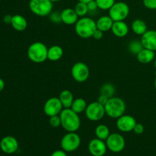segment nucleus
Instances as JSON below:
<instances>
[{
	"instance_id": "obj_24",
	"label": "nucleus",
	"mask_w": 156,
	"mask_h": 156,
	"mask_svg": "<svg viewBox=\"0 0 156 156\" xmlns=\"http://www.w3.org/2000/svg\"><path fill=\"white\" fill-rule=\"evenodd\" d=\"M94 134L97 138L106 141V140L111 134V132H110L109 127L107 125L99 124L96 126L95 129H94Z\"/></svg>"
},
{
	"instance_id": "obj_42",
	"label": "nucleus",
	"mask_w": 156,
	"mask_h": 156,
	"mask_svg": "<svg viewBox=\"0 0 156 156\" xmlns=\"http://www.w3.org/2000/svg\"><path fill=\"white\" fill-rule=\"evenodd\" d=\"M52 2H59V1H61V0H51Z\"/></svg>"
},
{
	"instance_id": "obj_14",
	"label": "nucleus",
	"mask_w": 156,
	"mask_h": 156,
	"mask_svg": "<svg viewBox=\"0 0 156 156\" xmlns=\"http://www.w3.org/2000/svg\"><path fill=\"white\" fill-rule=\"evenodd\" d=\"M88 151L93 156H104L107 152L106 142L95 138L91 140L88 143Z\"/></svg>"
},
{
	"instance_id": "obj_36",
	"label": "nucleus",
	"mask_w": 156,
	"mask_h": 156,
	"mask_svg": "<svg viewBox=\"0 0 156 156\" xmlns=\"http://www.w3.org/2000/svg\"><path fill=\"white\" fill-rule=\"evenodd\" d=\"M108 99H109V98H108L107 96L103 95V94H100V96L98 97V101L99 103L101 104V105H103L104 106H105V104L108 102Z\"/></svg>"
},
{
	"instance_id": "obj_7",
	"label": "nucleus",
	"mask_w": 156,
	"mask_h": 156,
	"mask_svg": "<svg viewBox=\"0 0 156 156\" xmlns=\"http://www.w3.org/2000/svg\"><path fill=\"white\" fill-rule=\"evenodd\" d=\"M60 145L62 149L65 152H74L80 146L81 137L76 132H68L61 140Z\"/></svg>"
},
{
	"instance_id": "obj_32",
	"label": "nucleus",
	"mask_w": 156,
	"mask_h": 156,
	"mask_svg": "<svg viewBox=\"0 0 156 156\" xmlns=\"http://www.w3.org/2000/svg\"><path fill=\"white\" fill-rule=\"evenodd\" d=\"M143 3L146 8L151 10L156 9V0H143Z\"/></svg>"
},
{
	"instance_id": "obj_39",
	"label": "nucleus",
	"mask_w": 156,
	"mask_h": 156,
	"mask_svg": "<svg viewBox=\"0 0 156 156\" xmlns=\"http://www.w3.org/2000/svg\"><path fill=\"white\" fill-rule=\"evenodd\" d=\"M5 88V82L3 79H0V92L2 91Z\"/></svg>"
},
{
	"instance_id": "obj_30",
	"label": "nucleus",
	"mask_w": 156,
	"mask_h": 156,
	"mask_svg": "<svg viewBox=\"0 0 156 156\" xmlns=\"http://www.w3.org/2000/svg\"><path fill=\"white\" fill-rule=\"evenodd\" d=\"M49 18H50V21L53 24H60L62 22V18H61V12H52L49 15Z\"/></svg>"
},
{
	"instance_id": "obj_19",
	"label": "nucleus",
	"mask_w": 156,
	"mask_h": 156,
	"mask_svg": "<svg viewBox=\"0 0 156 156\" xmlns=\"http://www.w3.org/2000/svg\"><path fill=\"white\" fill-rule=\"evenodd\" d=\"M155 53L153 50L143 48L138 54L136 55V59L140 63L148 64L155 59Z\"/></svg>"
},
{
	"instance_id": "obj_22",
	"label": "nucleus",
	"mask_w": 156,
	"mask_h": 156,
	"mask_svg": "<svg viewBox=\"0 0 156 156\" xmlns=\"http://www.w3.org/2000/svg\"><path fill=\"white\" fill-rule=\"evenodd\" d=\"M59 99L62 103L63 108H70L72 106L73 101H74V96L73 92L70 90L65 89L62 90L59 95Z\"/></svg>"
},
{
	"instance_id": "obj_3",
	"label": "nucleus",
	"mask_w": 156,
	"mask_h": 156,
	"mask_svg": "<svg viewBox=\"0 0 156 156\" xmlns=\"http://www.w3.org/2000/svg\"><path fill=\"white\" fill-rule=\"evenodd\" d=\"M105 114L113 119H117L123 115L126 111V104L124 101L118 97L110 98L105 105Z\"/></svg>"
},
{
	"instance_id": "obj_17",
	"label": "nucleus",
	"mask_w": 156,
	"mask_h": 156,
	"mask_svg": "<svg viewBox=\"0 0 156 156\" xmlns=\"http://www.w3.org/2000/svg\"><path fill=\"white\" fill-rule=\"evenodd\" d=\"M113 34L117 37H125L129 31L128 24L124 21H114L112 28H111Z\"/></svg>"
},
{
	"instance_id": "obj_23",
	"label": "nucleus",
	"mask_w": 156,
	"mask_h": 156,
	"mask_svg": "<svg viewBox=\"0 0 156 156\" xmlns=\"http://www.w3.org/2000/svg\"><path fill=\"white\" fill-rule=\"evenodd\" d=\"M131 29L134 34L142 36L147 31V25L143 20L136 19L131 24Z\"/></svg>"
},
{
	"instance_id": "obj_38",
	"label": "nucleus",
	"mask_w": 156,
	"mask_h": 156,
	"mask_svg": "<svg viewBox=\"0 0 156 156\" xmlns=\"http://www.w3.org/2000/svg\"><path fill=\"white\" fill-rule=\"evenodd\" d=\"M12 16L13 15H6L3 17V21H4L5 24H11L12 20Z\"/></svg>"
},
{
	"instance_id": "obj_11",
	"label": "nucleus",
	"mask_w": 156,
	"mask_h": 156,
	"mask_svg": "<svg viewBox=\"0 0 156 156\" xmlns=\"http://www.w3.org/2000/svg\"><path fill=\"white\" fill-rule=\"evenodd\" d=\"M63 110V106L59 98L52 97L46 101L44 105V112L47 117L59 115Z\"/></svg>"
},
{
	"instance_id": "obj_18",
	"label": "nucleus",
	"mask_w": 156,
	"mask_h": 156,
	"mask_svg": "<svg viewBox=\"0 0 156 156\" xmlns=\"http://www.w3.org/2000/svg\"><path fill=\"white\" fill-rule=\"evenodd\" d=\"M113 24H114V21L109 15H103L100 17L96 21L97 29L101 30L104 33L111 30Z\"/></svg>"
},
{
	"instance_id": "obj_1",
	"label": "nucleus",
	"mask_w": 156,
	"mask_h": 156,
	"mask_svg": "<svg viewBox=\"0 0 156 156\" xmlns=\"http://www.w3.org/2000/svg\"><path fill=\"white\" fill-rule=\"evenodd\" d=\"M61 126L67 132H76L81 126V119L71 108H63L59 114Z\"/></svg>"
},
{
	"instance_id": "obj_29",
	"label": "nucleus",
	"mask_w": 156,
	"mask_h": 156,
	"mask_svg": "<svg viewBox=\"0 0 156 156\" xmlns=\"http://www.w3.org/2000/svg\"><path fill=\"white\" fill-rule=\"evenodd\" d=\"M95 2L98 9L103 11L109 10L116 2L115 0H95Z\"/></svg>"
},
{
	"instance_id": "obj_25",
	"label": "nucleus",
	"mask_w": 156,
	"mask_h": 156,
	"mask_svg": "<svg viewBox=\"0 0 156 156\" xmlns=\"http://www.w3.org/2000/svg\"><path fill=\"white\" fill-rule=\"evenodd\" d=\"M87 106H88V105H87V102L85 99L82 98H78L74 99L70 108L73 111L79 114L82 112H85Z\"/></svg>"
},
{
	"instance_id": "obj_4",
	"label": "nucleus",
	"mask_w": 156,
	"mask_h": 156,
	"mask_svg": "<svg viewBox=\"0 0 156 156\" xmlns=\"http://www.w3.org/2000/svg\"><path fill=\"white\" fill-rule=\"evenodd\" d=\"M48 48L42 42L37 41L30 44L27 48L28 59L34 63H42L47 59Z\"/></svg>"
},
{
	"instance_id": "obj_40",
	"label": "nucleus",
	"mask_w": 156,
	"mask_h": 156,
	"mask_svg": "<svg viewBox=\"0 0 156 156\" xmlns=\"http://www.w3.org/2000/svg\"><path fill=\"white\" fill-rule=\"evenodd\" d=\"M79 2H85V3H88L89 2L93 1V0H78Z\"/></svg>"
},
{
	"instance_id": "obj_26",
	"label": "nucleus",
	"mask_w": 156,
	"mask_h": 156,
	"mask_svg": "<svg viewBox=\"0 0 156 156\" xmlns=\"http://www.w3.org/2000/svg\"><path fill=\"white\" fill-rule=\"evenodd\" d=\"M144 48L142 44L141 41L140 40H133L131 41L128 44V50L133 54H135L136 56Z\"/></svg>"
},
{
	"instance_id": "obj_35",
	"label": "nucleus",
	"mask_w": 156,
	"mask_h": 156,
	"mask_svg": "<svg viewBox=\"0 0 156 156\" xmlns=\"http://www.w3.org/2000/svg\"><path fill=\"white\" fill-rule=\"evenodd\" d=\"M104 36V32L101 30H98V29H96L95 31L93 34L92 37L95 40H101Z\"/></svg>"
},
{
	"instance_id": "obj_13",
	"label": "nucleus",
	"mask_w": 156,
	"mask_h": 156,
	"mask_svg": "<svg viewBox=\"0 0 156 156\" xmlns=\"http://www.w3.org/2000/svg\"><path fill=\"white\" fill-rule=\"evenodd\" d=\"M0 149L5 154H14L18 149V140L12 136L3 137L0 141Z\"/></svg>"
},
{
	"instance_id": "obj_16",
	"label": "nucleus",
	"mask_w": 156,
	"mask_h": 156,
	"mask_svg": "<svg viewBox=\"0 0 156 156\" xmlns=\"http://www.w3.org/2000/svg\"><path fill=\"white\" fill-rule=\"evenodd\" d=\"M61 18L62 23L66 25H73L76 24L79 17L78 16L74 9L72 8H66L61 12Z\"/></svg>"
},
{
	"instance_id": "obj_20",
	"label": "nucleus",
	"mask_w": 156,
	"mask_h": 156,
	"mask_svg": "<svg viewBox=\"0 0 156 156\" xmlns=\"http://www.w3.org/2000/svg\"><path fill=\"white\" fill-rule=\"evenodd\" d=\"M11 25L17 31H24L27 27V21L22 15H15L12 16Z\"/></svg>"
},
{
	"instance_id": "obj_31",
	"label": "nucleus",
	"mask_w": 156,
	"mask_h": 156,
	"mask_svg": "<svg viewBox=\"0 0 156 156\" xmlns=\"http://www.w3.org/2000/svg\"><path fill=\"white\" fill-rule=\"evenodd\" d=\"M49 123L53 128H58L61 126V120L59 115H55L50 117Z\"/></svg>"
},
{
	"instance_id": "obj_6",
	"label": "nucleus",
	"mask_w": 156,
	"mask_h": 156,
	"mask_svg": "<svg viewBox=\"0 0 156 156\" xmlns=\"http://www.w3.org/2000/svg\"><path fill=\"white\" fill-rule=\"evenodd\" d=\"M129 7L124 2H116L108 10L109 16L114 21H124L129 15Z\"/></svg>"
},
{
	"instance_id": "obj_12",
	"label": "nucleus",
	"mask_w": 156,
	"mask_h": 156,
	"mask_svg": "<svg viewBox=\"0 0 156 156\" xmlns=\"http://www.w3.org/2000/svg\"><path fill=\"white\" fill-rule=\"evenodd\" d=\"M136 124V120L133 116L129 114H123L117 119L116 125L120 132L129 133L133 130Z\"/></svg>"
},
{
	"instance_id": "obj_28",
	"label": "nucleus",
	"mask_w": 156,
	"mask_h": 156,
	"mask_svg": "<svg viewBox=\"0 0 156 156\" xmlns=\"http://www.w3.org/2000/svg\"><path fill=\"white\" fill-rule=\"evenodd\" d=\"M74 9L79 18L86 16L87 14L88 13V5H87V3L82 2H78V3L75 6Z\"/></svg>"
},
{
	"instance_id": "obj_41",
	"label": "nucleus",
	"mask_w": 156,
	"mask_h": 156,
	"mask_svg": "<svg viewBox=\"0 0 156 156\" xmlns=\"http://www.w3.org/2000/svg\"><path fill=\"white\" fill-rule=\"evenodd\" d=\"M154 86H155V88L156 89V76L155 79V82H154Z\"/></svg>"
},
{
	"instance_id": "obj_5",
	"label": "nucleus",
	"mask_w": 156,
	"mask_h": 156,
	"mask_svg": "<svg viewBox=\"0 0 156 156\" xmlns=\"http://www.w3.org/2000/svg\"><path fill=\"white\" fill-rule=\"evenodd\" d=\"M53 3L51 0H30L28 6L30 12L37 16L47 17L53 12Z\"/></svg>"
},
{
	"instance_id": "obj_10",
	"label": "nucleus",
	"mask_w": 156,
	"mask_h": 156,
	"mask_svg": "<svg viewBox=\"0 0 156 156\" xmlns=\"http://www.w3.org/2000/svg\"><path fill=\"white\" fill-rule=\"evenodd\" d=\"M71 74L75 81L77 82H84L88 80L90 70L85 62H77L72 67Z\"/></svg>"
},
{
	"instance_id": "obj_9",
	"label": "nucleus",
	"mask_w": 156,
	"mask_h": 156,
	"mask_svg": "<svg viewBox=\"0 0 156 156\" xmlns=\"http://www.w3.org/2000/svg\"><path fill=\"white\" fill-rule=\"evenodd\" d=\"M106 145L111 152L117 153L122 152L124 149L126 142L124 137L121 134L114 133L110 134L108 138L106 140Z\"/></svg>"
},
{
	"instance_id": "obj_33",
	"label": "nucleus",
	"mask_w": 156,
	"mask_h": 156,
	"mask_svg": "<svg viewBox=\"0 0 156 156\" xmlns=\"http://www.w3.org/2000/svg\"><path fill=\"white\" fill-rule=\"evenodd\" d=\"M144 130H145L144 126H143L142 123H136V124L135 127H134L133 130V131L136 134H137V135H141V134L143 133Z\"/></svg>"
},
{
	"instance_id": "obj_37",
	"label": "nucleus",
	"mask_w": 156,
	"mask_h": 156,
	"mask_svg": "<svg viewBox=\"0 0 156 156\" xmlns=\"http://www.w3.org/2000/svg\"><path fill=\"white\" fill-rule=\"evenodd\" d=\"M50 156H67L66 152L64 150H56L51 154Z\"/></svg>"
},
{
	"instance_id": "obj_27",
	"label": "nucleus",
	"mask_w": 156,
	"mask_h": 156,
	"mask_svg": "<svg viewBox=\"0 0 156 156\" xmlns=\"http://www.w3.org/2000/svg\"><path fill=\"white\" fill-rule=\"evenodd\" d=\"M115 87L111 83H105L101 86L100 89V94L107 96L108 98H112L115 94Z\"/></svg>"
},
{
	"instance_id": "obj_8",
	"label": "nucleus",
	"mask_w": 156,
	"mask_h": 156,
	"mask_svg": "<svg viewBox=\"0 0 156 156\" xmlns=\"http://www.w3.org/2000/svg\"><path fill=\"white\" fill-rule=\"evenodd\" d=\"M85 114L87 118L93 122L101 120L105 115H106L105 106L98 101H93L88 105L85 111Z\"/></svg>"
},
{
	"instance_id": "obj_43",
	"label": "nucleus",
	"mask_w": 156,
	"mask_h": 156,
	"mask_svg": "<svg viewBox=\"0 0 156 156\" xmlns=\"http://www.w3.org/2000/svg\"><path fill=\"white\" fill-rule=\"evenodd\" d=\"M154 65H155V69H156V59H155V64H154Z\"/></svg>"
},
{
	"instance_id": "obj_34",
	"label": "nucleus",
	"mask_w": 156,
	"mask_h": 156,
	"mask_svg": "<svg viewBox=\"0 0 156 156\" xmlns=\"http://www.w3.org/2000/svg\"><path fill=\"white\" fill-rule=\"evenodd\" d=\"M88 8V12H94L97 11V9H99L98 7V5L96 3L95 0H93V1L89 2L88 3H87Z\"/></svg>"
},
{
	"instance_id": "obj_15",
	"label": "nucleus",
	"mask_w": 156,
	"mask_h": 156,
	"mask_svg": "<svg viewBox=\"0 0 156 156\" xmlns=\"http://www.w3.org/2000/svg\"><path fill=\"white\" fill-rule=\"evenodd\" d=\"M140 41L144 48L156 51V30H147V31L141 36Z\"/></svg>"
},
{
	"instance_id": "obj_2",
	"label": "nucleus",
	"mask_w": 156,
	"mask_h": 156,
	"mask_svg": "<svg viewBox=\"0 0 156 156\" xmlns=\"http://www.w3.org/2000/svg\"><path fill=\"white\" fill-rule=\"evenodd\" d=\"M96 29V21L89 17L85 16L79 18L75 24V31L76 34L83 39L92 37Z\"/></svg>"
},
{
	"instance_id": "obj_21",
	"label": "nucleus",
	"mask_w": 156,
	"mask_h": 156,
	"mask_svg": "<svg viewBox=\"0 0 156 156\" xmlns=\"http://www.w3.org/2000/svg\"><path fill=\"white\" fill-rule=\"evenodd\" d=\"M63 56V50L59 45L51 46L48 48L47 53V59L52 62H56L62 59Z\"/></svg>"
}]
</instances>
